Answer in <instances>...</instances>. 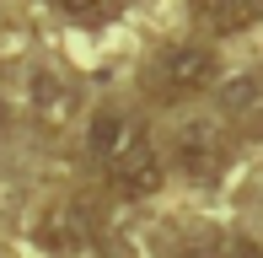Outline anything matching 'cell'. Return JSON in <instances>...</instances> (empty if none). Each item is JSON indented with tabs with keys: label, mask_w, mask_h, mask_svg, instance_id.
I'll list each match as a JSON object with an SVG mask.
<instances>
[{
	"label": "cell",
	"mask_w": 263,
	"mask_h": 258,
	"mask_svg": "<svg viewBox=\"0 0 263 258\" xmlns=\"http://www.w3.org/2000/svg\"><path fill=\"white\" fill-rule=\"evenodd\" d=\"M220 81V54L210 43H172L166 54H156L151 65V97L161 102H183V97H199Z\"/></svg>",
	"instance_id": "obj_1"
},
{
	"label": "cell",
	"mask_w": 263,
	"mask_h": 258,
	"mask_svg": "<svg viewBox=\"0 0 263 258\" xmlns=\"http://www.w3.org/2000/svg\"><path fill=\"white\" fill-rule=\"evenodd\" d=\"M32 242L54 258H91V248H97V210L81 205V199H59V205H49L38 215Z\"/></svg>",
	"instance_id": "obj_2"
},
{
	"label": "cell",
	"mask_w": 263,
	"mask_h": 258,
	"mask_svg": "<svg viewBox=\"0 0 263 258\" xmlns=\"http://www.w3.org/2000/svg\"><path fill=\"white\" fill-rule=\"evenodd\" d=\"M172 161H177V172H188L194 183H215V178L226 172V161H231L226 129L210 124V119L183 124V129H177V140H172Z\"/></svg>",
	"instance_id": "obj_3"
},
{
	"label": "cell",
	"mask_w": 263,
	"mask_h": 258,
	"mask_svg": "<svg viewBox=\"0 0 263 258\" xmlns=\"http://www.w3.org/2000/svg\"><path fill=\"white\" fill-rule=\"evenodd\" d=\"M140 140H145V129L129 119L124 108H97V113H91V124H86V151L102 161V172L113 167L118 156H129Z\"/></svg>",
	"instance_id": "obj_4"
},
{
	"label": "cell",
	"mask_w": 263,
	"mask_h": 258,
	"mask_svg": "<svg viewBox=\"0 0 263 258\" xmlns=\"http://www.w3.org/2000/svg\"><path fill=\"white\" fill-rule=\"evenodd\" d=\"M161 178H166V161H161V151H156V140H140L129 156H118L113 167H107V183H113L124 199H145V194H156L161 189Z\"/></svg>",
	"instance_id": "obj_5"
},
{
	"label": "cell",
	"mask_w": 263,
	"mask_h": 258,
	"mask_svg": "<svg viewBox=\"0 0 263 258\" xmlns=\"http://www.w3.org/2000/svg\"><path fill=\"white\" fill-rule=\"evenodd\" d=\"M27 108L43 129H65L70 124V108H76V91L59 70H32L27 76Z\"/></svg>",
	"instance_id": "obj_6"
},
{
	"label": "cell",
	"mask_w": 263,
	"mask_h": 258,
	"mask_svg": "<svg viewBox=\"0 0 263 258\" xmlns=\"http://www.w3.org/2000/svg\"><path fill=\"white\" fill-rule=\"evenodd\" d=\"M194 16L210 22V32H242L258 16V0H194Z\"/></svg>",
	"instance_id": "obj_7"
},
{
	"label": "cell",
	"mask_w": 263,
	"mask_h": 258,
	"mask_svg": "<svg viewBox=\"0 0 263 258\" xmlns=\"http://www.w3.org/2000/svg\"><path fill=\"white\" fill-rule=\"evenodd\" d=\"M220 108L231 113V119H253V113H263V81L258 76H236L220 86Z\"/></svg>",
	"instance_id": "obj_8"
},
{
	"label": "cell",
	"mask_w": 263,
	"mask_h": 258,
	"mask_svg": "<svg viewBox=\"0 0 263 258\" xmlns=\"http://www.w3.org/2000/svg\"><path fill=\"white\" fill-rule=\"evenodd\" d=\"M107 6L113 0H54V11L70 22H97V16H107Z\"/></svg>",
	"instance_id": "obj_9"
},
{
	"label": "cell",
	"mask_w": 263,
	"mask_h": 258,
	"mask_svg": "<svg viewBox=\"0 0 263 258\" xmlns=\"http://www.w3.org/2000/svg\"><path fill=\"white\" fill-rule=\"evenodd\" d=\"M91 258H97V253H91Z\"/></svg>",
	"instance_id": "obj_10"
}]
</instances>
